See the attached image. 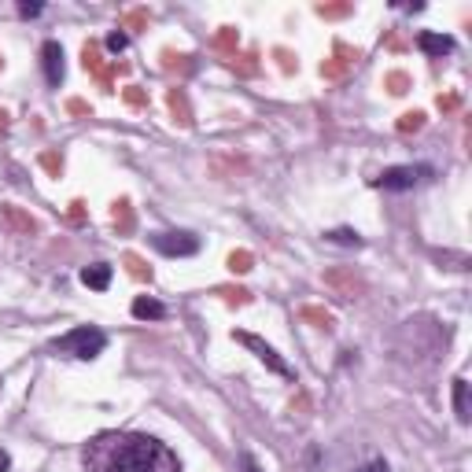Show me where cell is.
<instances>
[{"mask_svg":"<svg viewBox=\"0 0 472 472\" xmlns=\"http://www.w3.org/2000/svg\"><path fill=\"white\" fill-rule=\"evenodd\" d=\"M67 111L71 115H93V108H89L85 100H67Z\"/></svg>","mask_w":472,"mask_h":472,"instance_id":"8d00e7d4","label":"cell"},{"mask_svg":"<svg viewBox=\"0 0 472 472\" xmlns=\"http://www.w3.org/2000/svg\"><path fill=\"white\" fill-rule=\"evenodd\" d=\"M148 26V11H129L122 19V30H144Z\"/></svg>","mask_w":472,"mask_h":472,"instance_id":"f1b7e54d","label":"cell"},{"mask_svg":"<svg viewBox=\"0 0 472 472\" xmlns=\"http://www.w3.org/2000/svg\"><path fill=\"white\" fill-rule=\"evenodd\" d=\"M299 318L310 321V325H318V329H325V332H329L332 325H336V318H332V314L325 310V307H299Z\"/></svg>","mask_w":472,"mask_h":472,"instance_id":"9a60e30c","label":"cell"},{"mask_svg":"<svg viewBox=\"0 0 472 472\" xmlns=\"http://www.w3.org/2000/svg\"><path fill=\"white\" fill-rule=\"evenodd\" d=\"M457 103H462V96H457V93H447V96H439V111L450 115V111H457Z\"/></svg>","mask_w":472,"mask_h":472,"instance_id":"d6a6232c","label":"cell"},{"mask_svg":"<svg viewBox=\"0 0 472 472\" xmlns=\"http://www.w3.org/2000/svg\"><path fill=\"white\" fill-rule=\"evenodd\" d=\"M325 240L339 244V247H362V236L354 229H329V233H325Z\"/></svg>","mask_w":472,"mask_h":472,"instance_id":"d6986e66","label":"cell"},{"mask_svg":"<svg viewBox=\"0 0 472 472\" xmlns=\"http://www.w3.org/2000/svg\"><path fill=\"white\" fill-rule=\"evenodd\" d=\"M321 74H325V78H344V74H347V63L332 56V59L321 63Z\"/></svg>","mask_w":472,"mask_h":472,"instance_id":"4316f807","label":"cell"},{"mask_svg":"<svg viewBox=\"0 0 472 472\" xmlns=\"http://www.w3.org/2000/svg\"><path fill=\"white\" fill-rule=\"evenodd\" d=\"M417 48H421L425 56H447V52H454V37L421 30V34H417Z\"/></svg>","mask_w":472,"mask_h":472,"instance_id":"9c48e42d","label":"cell"},{"mask_svg":"<svg viewBox=\"0 0 472 472\" xmlns=\"http://www.w3.org/2000/svg\"><path fill=\"white\" fill-rule=\"evenodd\" d=\"M41 67H45L48 85L59 89L63 74H67V67H63V48H59V41H45V45H41Z\"/></svg>","mask_w":472,"mask_h":472,"instance_id":"ba28073f","label":"cell"},{"mask_svg":"<svg viewBox=\"0 0 472 472\" xmlns=\"http://www.w3.org/2000/svg\"><path fill=\"white\" fill-rule=\"evenodd\" d=\"M41 166L48 170L52 177H59V174H63V159H59L56 152H41Z\"/></svg>","mask_w":472,"mask_h":472,"instance_id":"83f0119b","label":"cell"},{"mask_svg":"<svg viewBox=\"0 0 472 472\" xmlns=\"http://www.w3.org/2000/svg\"><path fill=\"white\" fill-rule=\"evenodd\" d=\"M122 100L129 103V108H148V93H144L140 85H126L122 89Z\"/></svg>","mask_w":472,"mask_h":472,"instance_id":"7402d4cb","label":"cell"},{"mask_svg":"<svg viewBox=\"0 0 472 472\" xmlns=\"http://www.w3.org/2000/svg\"><path fill=\"white\" fill-rule=\"evenodd\" d=\"M325 284L336 288V295H339V299H358V295L365 292V281H362V277H354V270H344V266L325 273Z\"/></svg>","mask_w":472,"mask_h":472,"instance_id":"52a82bcc","label":"cell"},{"mask_svg":"<svg viewBox=\"0 0 472 472\" xmlns=\"http://www.w3.org/2000/svg\"><path fill=\"white\" fill-rule=\"evenodd\" d=\"M111 218H115V229L118 233H129L133 229V207H129V200H118L111 207Z\"/></svg>","mask_w":472,"mask_h":472,"instance_id":"2e32d148","label":"cell"},{"mask_svg":"<svg viewBox=\"0 0 472 472\" xmlns=\"http://www.w3.org/2000/svg\"><path fill=\"white\" fill-rule=\"evenodd\" d=\"M126 45H129V37H126L122 30H115V34H108V48H111V52H122Z\"/></svg>","mask_w":472,"mask_h":472,"instance_id":"1f68e13d","label":"cell"},{"mask_svg":"<svg viewBox=\"0 0 472 472\" xmlns=\"http://www.w3.org/2000/svg\"><path fill=\"white\" fill-rule=\"evenodd\" d=\"M399 133H417V129H425V111H406L399 122H395Z\"/></svg>","mask_w":472,"mask_h":472,"instance_id":"ffe728a7","label":"cell"},{"mask_svg":"<svg viewBox=\"0 0 472 472\" xmlns=\"http://www.w3.org/2000/svg\"><path fill=\"white\" fill-rule=\"evenodd\" d=\"M133 318H140V321H163L166 318V307L159 303V299L140 295V299H133Z\"/></svg>","mask_w":472,"mask_h":472,"instance_id":"7c38bea8","label":"cell"},{"mask_svg":"<svg viewBox=\"0 0 472 472\" xmlns=\"http://www.w3.org/2000/svg\"><path fill=\"white\" fill-rule=\"evenodd\" d=\"M318 15L321 19H344V15H351V4H318Z\"/></svg>","mask_w":472,"mask_h":472,"instance_id":"484cf974","label":"cell"},{"mask_svg":"<svg viewBox=\"0 0 472 472\" xmlns=\"http://www.w3.org/2000/svg\"><path fill=\"white\" fill-rule=\"evenodd\" d=\"M148 244L166 258H189L200 251V236L196 233H152Z\"/></svg>","mask_w":472,"mask_h":472,"instance_id":"277c9868","label":"cell"},{"mask_svg":"<svg viewBox=\"0 0 472 472\" xmlns=\"http://www.w3.org/2000/svg\"><path fill=\"white\" fill-rule=\"evenodd\" d=\"M336 59H344L347 67H351V63H358V59H362V52H358V48H347L344 41H336Z\"/></svg>","mask_w":472,"mask_h":472,"instance_id":"f546056e","label":"cell"},{"mask_svg":"<svg viewBox=\"0 0 472 472\" xmlns=\"http://www.w3.org/2000/svg\"><path fill=\"white\" fill-rule=\"evenodd\" d=\"M233 339H236V344H244L247 351H255V354H258V362H266L277 376H284V380H292V376H295V369H292V365H288V362L281 358V354L266 344V339H258V336H251V332H233Z\"/></svg>","mask_w":472,"mask_h":472,"instance_id":"5b68a950","label":"cell"},{"mask_svg":"<svg viewBox=\"0 0 472 472\" xmlns=\"http://www.w3.org/2000/svg\"><path fill=\"white\" fill-rule=\"evenodd\" d=\"M4 129H8V111L0 108V133H4Z\"/></svg>","mask_w":472,"mask_h":472,"instance_id":"b9f144b4","label":"cell"},{"mask_svg":"<svg viewBox=\"0 0 472 472\" xmlns=\"http://www.w3.org/2000/svg\"><path fill=\"white\" fill-rule=\"evenodd\" d=\"M103 347H108V332L96 329V325H78L67 336L52 339L56 354H71V358H82V362H93L96 354H103Z\"/></svg>","mask_w":472,"mask_h":472,"instance_id":"7a4b0ae2","label":"cell"},{"mask_svg":"<svg viewBox=\"0 0 472 472\" xmlns=\"http://www.w3.org/2000/svg\"><path fill=\"white\" fill-rule=\"evenodd\" d=\"M251 266H255L251 251H233V255H229V270H233V273H247Z\"/></svg>","mask_w":472,"mask_h":472,"instance_id":"603a6c76","label":"cell"},{"mask_svg":"<svg viewBox=\"0 0 472 472\" xmlns=\"http://www.w3.org/2000/svg\"><path fill=\"white\" fill-rule=\"evenodd\" d=\"M240 469H244V472H262V469H258V462H255L251 454H240Z\"/></svg>","mask_w":472,"mask_h":472,"instance_id":"f35d334b","label":"cell"},{"mask_svg":"<svg viewBox=\"0 0 472 472\" xmlns=\"http://www.w3.org/2000/svg\"><path fill=\"white\" fill-rule=\"evenodd\" d=\"M218 295H226L229 303H247V299H251L247 288H218Z\"/></svg>","mask_w":472,"mask_h":472,"instance_id":"4dcf8cb0","label":"cell"},{"mask_svg":"<svg viewBox=\"0 0 472 472\" xmlns=\"http://www.w3.org/2000/svg\"><path fill=\"white\" fill-rule=\"evenodd\" d=\"M0 67H4V59H0Z\"/></svg>","mask_w":472,"mask_h":472,"instance_id":"7bdbcfd3","label":"cell"},{"mask_svg":"<svg viewBox=\"0 0 472 472\" xmlns=\"http://www.w3.org/2000/svg\"><path fill=\"white\" fill-rule=\"evenodd\" d=\"M82 284L93 288V292H108V284H111V266H108V262H93V266H85V270H82Z\"/></svg>","mask_w":472,"mask_h":472,"instance_id":"8fae6325","label":"cell"},{"mask_svg":"<svg viewBox=\"0 0 472 472\" xmlns=\"http://www.w3.org/2000/svg\"><path fill=\"white\" fill-rule=\"evenodd\" d=\"M11 469V457H8V450H0V472H8Z\"/></svg>","mask_w":472,"mask_h":472,"instance_id":"60d3db41","label":"cell"},{"mask_svg":"<svg viewBox=\"0 0 472 472\" xmlns=\"http://www.w3.org/2000/svg\"><path fill=\"white\" fill-rule=\"evenodd\" d=\"M454 413L462 425H469V380L465 376L454 380Z\"/></svg>","mask_w":472,"mask_h":472,"instance_id":"5bb4252c","label":"cell"},{"mask_svg":"<svg viewBox=\"0 0 472 472\" xmlns=\"http://www.w3.org/2000/svg\"><path fill=\"white\" fill-rule=\"evenodd\" d=\"M82 63H85V71L111 93V85H115L111 78H115V71H118V63H115V67H108V63H103V56H100V45H96V41H89V45L82 48Z\"/></svg>","mask_w":472,"mask_h":472,"instance_id":"8992f818","label":"cell"},{"mask_svg":"<svg viewBox=\"0 0 472 472\" xmlns=\"http://www.w3.org/2000/svg\"><path fill=\"white\" fill-rule=\"evenodd\" d=\"M428 177H436V170H432V166H388L384 174L376 177V189H384V192H410V189H417Z\"/></svg>","mask_w":472,"mask_h":472,"instance_id":"3957f363","label":"cell"},{"mask_svg":"<svg viewBox=\"0 0 472 472\" xmlns=\"http://www.w3.org/2000/svg\"><path fill=\"white\" fill-rule=\"evenodd\" d=\"M233 71L251 78V74H258V63H255V56H233Z\"/></svg>","mask_w":472,"mask_h":472,"instance_id":"cb8c5ba5","label":"cell"},{"mask_svg":"<svg viewBox=\"0 0 472 472\" xmlns=\"http://www.w3.org/2000/svg\"><path fill=\"white\" fill-rule=\"evenodd\" d=\"M0 214H4V218L11 221V226H15L19 233H26V236H30V233H37V229H41V226H37V218H30V214H22V211H19V207H11V203H4V207H0Z\"/></svg>","mask_w":472,"mask_h":472,"instance_id":"4fadbf2b","label":"cell"},{"mask_svg":"<svg viewBox=\"0 0 472 472\" xmlns=\"http://www.w3.org/2000/svg\"><path fill=\"white\" fill-rule=\"evenodd\" d=\"M192 63L189 56H177V52H163V71H189Z\"/></svg>","mask_w":472,"mask_h":472,"instance_id":"d4e9b609","label":"cell"},{"mask_svg":"<svg viewBox=\"0 0 472 472\" xmlns=\"http://www.w3.org/2000/svg\"><path fill=\"white\" fill-rule=\"evenodd\" d=\"M166 108H170V115H174V122H181V126H192V108H189V96H185V89H170L166 93Z\"/></svg>","mask_w":472,"mask_h":472,"instance_id":"30bf717a","label":"cell"},{"mask_svg":"<svg viewBox=\"0 0 472 472\" xmlns=\"http://www.w3.org/2000/svg\"><path fill=\"white\" fill-rule=\"evenodd\" d=\"M82 207H85V203H71V218H74V221H82V214H85Z\"/></svg>","mask_w":472,"mask_h":472,"instance_id":"ab89813d","label":"cell"},{"mask_svg":"<svg viewBox=\"0 0 472 472\" xmlns=\"http://www.w3.org/2000/svg\"><path fill=\"white\" fill-rule=\"evenodd\" d=\"M436 258H439V262H454L450 270H465V266H469V258H465V255H450V251H443V255H436Z\"/></svg>","mask_w":472,"mask_h":472,"instance_id":"e575fe53","label":"cell"},{"mask_svg":"<svg viewBox=\"0 0 472 472\" xmlns=\"http://www.w3.org/2000/svg\"><path fill=\"white\" fill-rule=\"evenodd\" d=\"M41 11H45V8H41V4H30V0H22V4H19V15H22V19H37Z\"/></svg>","mask_w":472,"mask_h":472,"instance_id":"836d02e7","label":"cell"},{"mask_svg":"<svg viewBox=\"0 0 472 472\" xmlns=\"http://www.w3.org/2000/svg\"><path fill=\"white\" fill-rule=\"evenodd\" d=\"M410 74H406V71H388L384 74V89H388V93H395V96H402V93H410Z\"/></svg>","mask_w":472,"mask_h":472,"instance_id":"e0dca14e","label":"cell"},{"mask_svg":"<svg viewBox=\"0 0 472 472\" xmlns=\"http://www.w3.org/2000/svg\"><path fill=\"white\" fill-rule=\"evenodd\" d=\"M85 462L93 472H177L174 450L155 436H140V432L93 439L85 450Z\"/></svg>","mask_w":472,"mask_h":472,"instance_id":"6da1fadb","label":"cell"},{"mask_svg":"<svg viewBox=\"0 0 472 472\" xmlns=\"http://www.w3.org/2000/svg\"><path fill=\"white\" fill-rule=\"evenodd\" d=\"M273 56L281 59V71H295V59H292V52H288V48H277Z\"/></svg>","mask_w":472,"mask_h":472,"instance_id":"d590c367","label":"cell"},{"mask_svg":"<svg viewBox=\"0 0 472 472\" xmlns=\"http://www.w3.org/2000/svg\"><path fill=\"white\" fill-rule=\"evenodd\" d=\"M122 262H126V273H129L133 281H152V266H148L140 255H126Z\"/></svg>","mask_w":472,"mask_h":472,"instance_id":"ac0fdd59","label":"cell"},{"mask_svg":"<svg viewBox=\"0 0 472 472\" xmlns=\"http://www.w3.org/2000/svg\"><path fill=\"white\" fill-rule=\"evenodd\" d=\"M358 472H388V462H384V457H373V462H369V465H362Z\"/></svg>","mask_w":472,"mask_h":472,"instance_id":"74e56055","label":"cell"},{"mask_svg":"<svg viewBox=\"0 0 472 472\" xmlns=\"http://www.w3.org/2000/svg\"><path fill=\"white\" fill-rule=\"evenodd\" d=\"M214 45H218L221 52H233V56H236V45H240V34H236L233 26H221V30H218V37H214Z\"/></svg>","mask_w":472,"mask_h":472,"instance_id":"44dd1931","label":"cell"}]
</instances>
